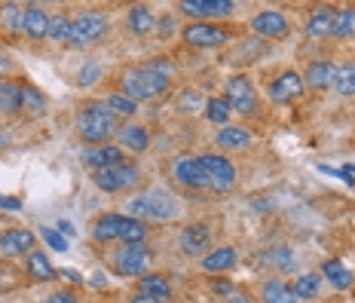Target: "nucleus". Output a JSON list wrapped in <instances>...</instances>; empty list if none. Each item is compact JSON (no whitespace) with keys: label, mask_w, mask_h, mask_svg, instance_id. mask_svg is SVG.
<instances>
[{"label":"nucleus","mask_w":355,"mask_h":303,"mask_svg":"<svg viewBox=\"0 0 355 303\" xmlns=\"http://www.w3.org/2000/svg\"><path fill=\"white\" fill-rule=\"evenodd\" d=\"M116 132V116L105 101H89L77 116V135L89 144H105L110 135Z\"/></svg>","instance_id":"1"},{"label":"nucleus","mask_w":355,"mask_h":303,"mask_svg":"<svg viewBox=\"0 0 355 303\" xmlns=\"http://www.w3.org/2000/svg\"><path fill=\"white\" fill-rule=\"evenodd\" d=\"M166 89H168V77L159 73L157 68H150V64H147V68H132L123 77V95L132 98L135 105L138 101H147V98H159Z\"/></svg>","instance_id":"2"},{"label":"nucleus","mask_w":355,"mask_h":303,"mask_svg":"<svg viewBox=\"0 0 355 303\" xmlns=\"http://www.w3.org/2000/svg\"><path fill=\"white\" fill-rule=\"evenodd\" d=\"M129 218H150V220H172L178 214V202L175 196H168L166 190H147L141 196L129 199Z\"/></svg>","instance_id":"3"},{"label":"nucleus","mask_w":355,"mask_h":303,"mask_svg":"<svg viewBox=\"0 0 355 303\" xmlns=\"http://www.w3.org/2000/svg\"><path fill=\"white\" fill-rule=\"evenodd\" d=\"M92 178H95V187L98 190L116 193V190H123V187H135V184L141 181V172H138V166H132V162H120V166L92 172Z\"/></svg>","instance_id":"4"},{"label":"nucleus","mask_w":355,"mask_h":303,"mask_svg":"<svg viewBox=\"0 0 355 303\" xmlns=\"http://www.w3.org/2000/svg\"><path fill=\"white\" fill-rule=\"evenodd\" d=\"M107 34V19L101 12H83L80 19L71 21V46H86V43H95Z\"/></svg>","instance_id":"5"},{"label":"nucleus","mask_w":355,"mask_h":303,"mask_svg":"<svg viewBox=\"0 0 355 303\" xmlns=\"http://www.w3.org/2000/svg\"><path fill=\"white\" fill-rule=\"evenodd\" d=\"M199 162H202L205 175H209V184H211L214 190H220V193L233 190V184H236V166L224 157V153H202Z\"/></svg>","instance_id":"6"},{"label":"nucleus","mask_w":355,"mask_h":303,"mask_svg":"<svg viewBox=\"0 0 355 303\" xmlns=\"http://www.w3.org/2000/svg\"><path fill=\"white\" fill-rule=\"evenodd\" d=\"M147 263H150V251L144 245H123L114 254V270L120 276H144Z\"/></svg>","instance_id":"7"},{"label":"nucleus","mask_w":355,"mask_h":303,"mask_svg":"<svg viewBox=\"0 0 355 303\" xmlns=\"http://www.w3.org/2000/svg\"><path fill=\"white\" fill-rule=\"evenodd\" d=\"M227 105L236 114H254V86H251L248 77H230L227 80Z\"/></svg>","instance_id":"8"},{"label":"nucleus","mask_w":355,"mask_h":303,"mask_svg":"<svg viewBox=\"0 0 355 303\" xmlns=\"http://www.w3.org/2000/svg\"><path fill=\"white\" fill-rule=\"evenodd\" d=\"M172 175L178 178V184H184V187H193V190L211 187L209 175H205V168H202V162H199V157H178L175 166H172Z\"/></svg>","instance_id":"9"},{"label":"nucleus","mask_w":355,"mask_h":303,"mask_svg":"<svg viewBox=\"0 0 355 303\" xmlns=\"http://www.w3.org/2000/svg\"><path fill=\"white\" fill-rule=\"evenodd\" d=\"M227 37H230V31H224V28H218V25H209V21H193V25L184 28V40H187L190 46H220Z\"/></svg>","instance_id":"10"},{"label":"nucleus","mask_w":355,"mask_h":303,"mask_svg":"<svg viewBox=\"0 0 355 303\" xmlns=\"http://www.w3.org/2000/svg\"><path fill=\"white\" fill-rule=\"evenodd\" d=\"M211 248V230L205 224H187L181 230V251L193 257H205Z\"/></svg>","instance_id":"11"},{"label":"nucleus","mask_w":355,"mask_h":303,"mask_svg":"<svg viewBox=\"0 0 355 303\" xmlns=\"http://www.w3.org/2000/svg\"><path fill=\"white\" fill-rule=\"evenodd\" d=\"M178 10L193 19H211V16H230L233 3L230 0H181Z\"/></svg>","instance_id":"12"},{"label":"nucleus","mask_w":355,"mask_h":303,"mask_svg":"<svg viewBox=\"0 0 355 303\" xmlns=\"http://www.w3.org/2000/svg\"><path fill=\"white\" fill-rule=\"evenodd\" d=\"M266 92H270V98L276 101V105H288V101H294L303 92V80H300V73L285 71V73H279V77L272 80Z\"/></svg>","instance_id":"13"},{"label":"nucleus","mask_w":355,"mask_h":303,"mask_svg":"<svg viewBox=\"0 0 355 303\" xmlns=\"http://www.w3.org/2000/svg\"><path fill=\"white\" fill-rule=\"evenodd\" d=\"M251 31L261 37H282L288 31V19L279 10H263L251 19Z\"/></svg>","instance_id":"14"},{"label":"nucleus","mask_w":355,"mask_h":303,"mask_svg":"<svg viewBox=\"0 0 355 303\" xmlns=\"http://www.w3.org/2000/svg\"><path fill=\"white\" fill-rule=\"evenodd\" d=\"M19 31L31 40H43V37H49V16L40 6H28V10H21Z\"/></svg>","instance_id":"15"},{"label":"nucleus","mask_w":355,"mask_h":303,"mask_svg":"<svg viewBox=\"0 0 355 303\" xmlns=\"http://www.w3.org/2000/svg\"><path fill=\"white\" fill-rule=\"evenodd\" d=\"M34 251V233L31 230H6L0 236V254H31Z\"/></svg>","instance_id":"16"},{"label":"nucleus","mask_w":355,"mask_h":303,"mask_svg":"<svg viewBox=\"0 0 355 303\" xmlns=\"http://www.w3.org/2000/svg\"><path fill=\"white\" fill-rule=\"evenodd\" d=\"M334 16H337V10H331V6H315L313 16L306 21V34L313 37V40L331 37V31H334Z\"/></svg>","instance_id":"17"},{"label":"nucleus","mask_w":355,"mask_h":303,"mask_svg":"<svg viewBox=\"0 0 355 303\" xmlns=\"http://www.w3.org/2000/svg\"><path fill=\"white\" fill-rule=\"evenodd\" d=\"M125 25H129L132 34L147 37V34L157 31V16H153L147 6H132V10L125 12Z\"/></svg>","instance_id":"18"},{"label":"nucleus","mask_w":355,"mask_h":303,"mask_svg":"<svg viewBox=\"0 0 355 303\" xmlns=\"http://www.w3.org/2000/svg\"><path fill=\"white\" fill-rule=\"evenodd\" d=\"M334 62H328V58H319V62H313L306 68V86H313V89H328V86H334Z\"/></svg>","instance_id":"19"},{"label":"nucleus","mask_w":355,"mask_h":303,"mask_svg":"<svg viewBox=\"0 0 355 303\" xmlns=\"http://www.w3.org/2000/svg\"><path fill=\"white\" fill-rule=\"evenodd\" d=\"M116 138H120V144L125 147V150H132V153H141V150H147V144H150L147 129L144 125H135V123L120 125V129H116Z\"/></svg>","instance_id":"20"},{"label":"nucleus","mask_w":355,"mask_h":303,"mask_svg":"<svg viewBox=\"0 0 355 303\" xmlns=\"http://www.w3.org/2000/svg\"><path fill=\"white\" fill-rule=\"evenodd\" d=\"M123 159V150L120 147H110V144H101L95 147V150L86 153V166H92V172H98V168H110V166H120Z\"/></svg>","instance_id":"21"},{"label":"nucleus","mask_w":355,"mask_h":303,"mask_svg":"<svg viewBox=\"0 0 355 303\" xmlns=\"http://www.w3.org/2000/svg\"><path fill=\"white\" fill-rule=\"evenodd\" d=\"M120 230H123V214H101V218H95L92 224V236L98 242H110V239H120Z\"/></svg>","instance_id":"22"},{"label":"nucleus","mask_w":355,"mask_h":303,"mask_svg":"<svg viewBox=\"0 0 355 303\" xmlns=\"http://www.w3.org/2000/svg\"><path fill=\"white\" fill-rule=\"evenodd\" d=\"M248 144H251V132L242 129V125H224L218 132V147H224V150H245Z\"/></svg>","instance_id":"23"},{"label":"nucleus","mask_w":355,"mask_h":303,"mask_svg":"<svg viewBox=\"0 0 355 303\" xmlns=\"http://www.w3.org/2000/svg\"><path fill=\"white\" fill-rule=\"evenodd\" d=\"M236 267V248H214L202 257V270L205 272H227Z\"/></svg>","instance_id":"24"},{"label":"nucleus","mask_w":355,"mask_h":303,"mask_svg":"<svg viewBox=\"0 0 355 303\" xmlns=\"http://www.w3.org/2000/svg\"><path fill=\"white\" fill-rule=\"evenodd\" d=\"M263 303H297V294L288 282H279V279H270L261 291Z\"/></svg>","instance_id":"25"},{"label":"nucleus","mask_w":355,"mask_h":303,"mask_svg":"<svg viewBox=\"0 0 355 303\" xmlns=\"http://www.w3.org/2000/svg\"><path fill=\"white\" fill-rule=\"evenodd\" d=\"M28 272H31V279H37V282L55 279V267L49 263V257L43 254V251H31V257H28Z\"/></svg>","instance_id":"26"},{"label":"nucleus","mask_w":355,"mask_h":303,"mask_svg":"<svg viewBox=\"0 0 355 303\" xmlns=\"http://www.w3.org/2000/svg\"><path fill=\"white\" fill-rule=\"evenodd\" d=\"M123 245H144L147 239V224L138 218H123V230H120Z\"/></svg>","instance_id":"27"},{"label":"nucleus","mask_w":355,"mask_h":303,"mask_svg":"<svg viewBox=\"0 0 355 303\" xmlns=\"http://www.w3.org/2000/svg\"><path fill=\"white\" fill-rule=\"evenodd\" d=\"M21 110V86L19 83H0V114H16Z\"/></svg>","instance_id":"28"},{"label":"nucleus","mask_w":355,"mask_h":303,"mask_svg":"<svg viewBox=\"0 0 355 303\" xmlns=\"http://www.w3.org/2000/svg\"><path fill=\"white\" fill-rule=\"evenodd\" d=\"M322 276L328 279V282L334 285L337 291H343V288H349V285H352V272L346 270L340 261H328V263H324V267H322Z\"/></svg>","instance_id":"29"},{"label":"nucleus","mask_w":355,"mask_h":303,"mask_svg":"<svg viewBox=\"0 0 355 303\" xmlns=\"http://www.w3.org/2000/svg\"><path fill=\"white\" fill-rule=\"evenodd\" d=\"M261 263H266V267H276V270H291V267H294L291 248H285V245L266 248L263 254H261Z\"/></svg>","instance_id":"30"},{"label":"nucleus","mask_w":355,"mask_h":303,"mask_svg":"<svg viewBox=\"0 0 355 303\" xmlns=\"http://www.w3.org/2000/svg\"><path fill=\"white\" fill-rule=\"evenodd\" d=\"M230 105H227V98H209L205 101V116H209V123H214V125H230Z\"/></svg>","instance_id":"31"},{"label":"nucleus","mask_w":355,"mask_h":303,"mask_svg":"<svg viewBox=\"0 0 355 303\" xmlns=\"http://www.w3.org/2000/svg\"><path fill=\"white\" fill-rule=\"evenodd\" d=\"M138 288H141V294H150V297H157V300H166L168 294H172V285H168L166 276H144L141 282H138Z\"/></svg>","instance_id":"32"},{"label":"nucleus","mask_w":355,"mask_h":303,"mask_svg":"<svg viewBox=\"0 0 355 303\" xmlns=\"http://www.w3.org/2000/svg\"><path fill=\"white\" fill-rule=\"evenodd\" d=\"M331 37H340V40L355 37V6H349V10H340L334 16V31H331Z\"/></svg>","instance_id":"33"},{"label":"nucleus","mask_w":355,"mask_h":303,"mask_svg":"<svg viewBox=\"0 0 355 303\" xmlns=\"http://www.w3.org/2000/svg\"><path fill=\"white\" fill-rule=\"evenodd\" d=\"M334 89L343 95V98L355 95V64H343V68H337V73H334Z\"/></svg>","instance_id":"34"},{"label":"nucleus","mask_w":355,"mask_h":303,"mask_svg":"<svg viewBox=\"0 0 355 303\" xmlns=\"http://www.w3.org/2000/svg\"><path fill=\"white\" fill-rule=\"evenodd\" d=\"M21 110H28V114H43V110H46L43 92L34 89V86H21Z\"/></svg>","instance_id":"35"},{"label":"nucleus","mask_w":355,"mask_h":303,"mask_svg":"<svg viewBox=\"0 0 355 303\" xmlns=\"http://www.w3.org/2000/svg\"><path fill=\"white\" fill-rule=\"evenodd\" d=\"M319 276L315 272H303V276L297 279V285H294V294H297L300 300H309V297H315L319 294Z\"/></svg>","instance_id":"36"},{"label":"nucleus","mask_w":355,"mask_h":303,"mask_svg":"<svg viewBox=\"0 0 355 303\" xmlns=\"http://www.w3.org/2000/svg\"><path fill=\"white\" fill-rule=\"evenodd\" d=\"M105 105H107L110 110H114V116H116V114H120V116H132V114H138V105H135V101H132V98H125L123 92L107 95V101H105Z\"/></svg>","instance_id":"37"},{"label":"nucleus","mask_w":355,"mask_h":303,"mask_svg":"<svg viewBox=\"0 0 355 303\" xmlns=\"http://www.w3.org/2000/svg\"><path fill=\"white\" fill-rule=\"evenodd\" d=\"M68 37H71V19H68V16H55V19H49V40L68 43Z\"/></svg>","instance_id":"38"},{"label":"nucleus","mask_w":355,"mask_h":303,"mask_svg":"<svg viewBox=\"0 0 355 303\" xmlns=\"http://www.w3.org/2000/svg\"><path fill=\"white\" fill-rule=\"evenodd\" d=\"M98 77H101V64H98V62H89L86 68L80 71L77 83H80V86H92V83H95V80H98Z\"/></svg>","instance_id":"39"},{"label":"nucleus","mask_w":355,"mask_h":303,"mask_svg":"<svg viewBox=\"0 0 355 303\" xmlns=\"http://www.w3.org/2000/svg\"><path fill=\"white\" fill-rule=\"evenodd\" d=\"M43 233V239L49 242V248H55V251H64L68 248V239H64L62 233H55V230H40Z\"/></svg>","instance_id":"40"},{"label":"nucleus","mask_w":355,"mask_h":303,"mask_svg":"<svg viewBox=\"0 0 355 303\" xmlns=\"http://www.w3.org/2000/svg\"><path fill=\"white\" fill-rule=\"evenodd\" d=\"M3 21L10 28H19V21H21V10H19V6H6V10H3Z\"/></svg>","instance_id":"41"},{"label":"nucleus","mask_w":355,"mask_h":303,"mask_svg":"<svg viewBox=\"0 0 355 303\" xmlns=\"http://www.w3.org/2000/svg\"><path fill=\"white\" fill-rule=\"evenodd\" d=\"M211 288H214V294H220V297H230V294L236 291V285L227 282V279H218V282H211Z\"/></svg>","instance_id":"42"},{"label":"nucleus","mask_w":355,"mask_h":303,"mask_svg":"<svg viewBox=\"0 0 355 303\" xmlns=\"http://www.w3.org/2000/svg\"><path fill=\"white\" fill-rule=\"evenodd\" d=\"M181 105H184V110H190V114H193L196 107L202 110V98H196L193 92H187V95H181Z\"/></svg>","instance_id":"43"},{"label":"nucleus","mask_w":355,"mask_h":303,"mask_svg":"<svg viewBox=\"0 0 355 303\" xmlns=\"http://www.w3.org/2000/svg\"><path fill=\"white\" fill-rule=\"evenodd\" d=\"M0 209L19 211V209H21V199H16V196H0Z\"/></svg>","instance_id":"44"},{"label":"nucleus","mask_w":355,"mask_h":303,"mask_svg":"<svg viewBox=\"0 0 355 303\" xmlns=\"http://www.w3.org/2000/svg\"><path fill=\"white\" fill-rule=\"evenodd\" d=\"M43 303H77V297H73L71 291H58V294H53V297H46Z\"/></svg>","instance_id":"45"},{"label":"nucleus","mask_w":355,"mask_h":303,"mask_svg":"<svg viewBox=\"0 0 355 303\" xmlns=\"http://www.w3.org/2000/svg\"><path fill=\"white\" fill-rule=\"evenodd\" d=\"M227 303H254V300H251L248 294H242V291H233L230 297H227Z\"/></svg>","instance_id":"46"},{"label":"nucleus","mask_w":355,"mask_h":303,"mask_svg":"<svg viewBox=\"0 0 355 303\" xmlns=\"http://www.w3.org/2000/svg\"><path fill=\"white\" fill-rule=\"evenodd\" d=\"M340 178H343V181H349V184H355V168H349V166H346V168H340Z\"/></svg>","instance_id":"47"},{"label":"nucleus","mask_w":355,"mask_h":303,"mask_svg":"<svg viewBox=\"0 0 355 303\" xmlns=\"http://www.w3.org/2000/svg\"><path fill=\"white\" fill-rule=\"evenodd\" d=\"M132 303H162V300L150 297V294H138V297H132Z\"/></svg>","instance_id":"48"},{"label":"nucleus","mask_w":355,"mask_h":303,"mask_svg":"<svg viewBox=\"0 0 355 303\" xmlns=\"http://www.w3.org/2000/svg\"><path fill=\"white\" fill-rule=\"evenodd\" d=\"M58 230H62L64 236H73V224H71V220H62V224H58Z\"/></svg>","instance_id":"49"},{"label":"nucleus","mask_w":355,"mask_h":303,"mask_svg":"<svg viewBox=\"0 0 355 303\" xmlns=\"http://www.w3.org/2000/svg\"><path fill=\"white\" fill-rule=\"evenodd\" d=\"M62 276H64V279H71V282H80V276H77L73 270H62Z\"/></svg>","instance_id":"50"}]
</instances>
